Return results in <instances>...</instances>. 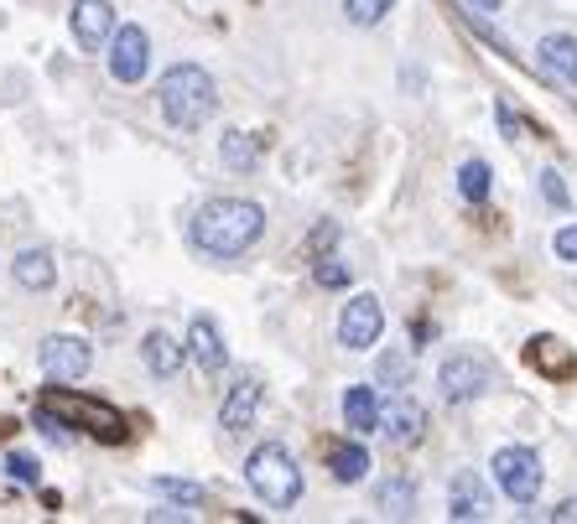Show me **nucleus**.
<instances>
[{
	"instance_id": "1",
	"label": "nucleus",
	"mask_w": 577,
	"mask_h": 524,
	"mask_svg": "<svg viewBox=\"0 0 577 524\" xmlns=\"http://www.w3.org/2000/svg\"><path fill=\"white\" fill-rule=\"evenodd\" d=\"M265 234V208L250 197H209L188 223V244L209 260H235Z\"/></svg>"
},
{
	"instance_id": "2",
	"label": "nucleus",
	"mask_w": 577,
	"mask_h": 524,
	"mask_svg": "<svg viewBox=\"0 0 577 524\" xmlns=\"http://www.w3.org/2000/svg\"><path fill=\"white\" fill-rule=\"evenodd\" d=\"M156 99H162V115H167L172 130H198V125L218 110L214 78L198 68V63H177V68L162 73V89H156Z\"/></svg>"
},
{
	"instance_id": "3",
	"label": "nucleus",
	"mask_w": 577,
	"mask_h": 524,
	"mask_svg": "<svg viewBox=\"0 0 577 524\" xmlns=\"http://www.w3.org/2000/svg\"><path fill=\"white\" fill-rule=\"evenodd\" d=\"M244 483H250V494H255L265 509H291V503L302 499V468H297V457H291L281 442H265V447L250 452Z\"/></svg>"
},
{
	"instance_id": "4",
	"label": "nucleus",
	"mask_w": 577,
	"mask_h": 524,
	"mask_svg": "<svg viewBox=\"0 0 577 524\" xmlns=\"http://www.w3.org/2000/svg\"><path fill=\"white\" fill-rule=\"evenodd\" d=\"M437 380H442V395L453 406H468V400H479L484 389L494 384V358L484 354V348H453V354L442 358Z\"/></svg>"
},
{
	"instance_id": "5",
	"label": "nucleus",
	"mask_w": 577,
	"mask_h": 524,
	"mask_svg": "<svg viewBox=\"0 0 577 524\" xmlns=\"http://www.w3.org/2000/svg\"><path fill=\"white\" fill-rule=\"evenodd\" d=\"M42 406H48L52 416H63V426H84L89 436H99V442H121L125 436L121 410L99 406V400H84V395H68V389H48Z\"/></svg>"
},
{
	"instance_id": "6",
	"label": "nucleus",
	"mask_w": 577,
	"mask_h": 524,
	"mask_svg": "<svg viewBox=\"0 0 577 524\" xmlns=\"http://www.w3.org/2000/svg\"><path fill=\"white\" fill-rule=\"evenodd\" d=\"M380 337H385L380 296H369V291L349 296V302H343V317H338V343H343L349 354H364V348H375Z\"/></svg>"
},
{
	"instance_id": "7",
	"label": "nucleus",
	"mask_w": 577,
	"mask_h": 524,
	"mask_svg": "<svg viewBox=\"0 0 577 524\" xmlns=\"http://www.w3.org/2000/svg\"><path fill=\"white\" fill-rule=\"evenodd\" d=\"M489 468H494V483L505 488V499L536 503V494H541V457L530 447H500Z\"/></svg>"
},
{
	"instance_id": "8",
	"label": "nucleus",
	"mask_w": 577,
	"mask_h": 524,
	"mask_svg": "<svg viewBox=\"0 0 577 524\" xmlns=\"http://www.w3.org/2000/svg\"><path fill=\"white\" fill-rule=\"evenodd\" d=\"M89 369H95V348H89V337L52 333L48 343H42V374H48V380L78 384Z\"/></svg>"
},
{
	"instance_id": "9",
	"label": "nucleus",
	"mask_w": 577,
	"mask_h": 524,
	"mask_svg": "<svg viewBox=\"0 0 577 524\" xmlns=\"http://www.w3.org/2000/svg\"><path fill=\"white\" fill-rule=\"evenodd\" d=\"M151 68V37L141 26H115L110 37V78L115 84H141Z\"/></svg>"
},
{
	"instance_id": "10",
	"label": "nucleus",
	"mask_w": 577,
	"mask_h": 524,
	"mask_svg": "<svg viewBox=\"0 0 577 524\" xmlns=\"http://www.w3.org/2000/svg\"><path fill=\"white\" fill-rule=\"evenodd\" d=\"M68 26L84 52L110 48V37H115V5H110V0H73Z\"/></svg>"
},
{
	"instance_id": "11",
	"label": "nucleus",
	"mask_w": 577,
	"mask_h": 524,
	"mask_svg": "<svg viewBox=\"0 0 577 524\" xmlns=\"http://www.w3.org/2000/svg\"><path fill=\"white\" fill-rule=\"evenodd\" d=\"M188 358L203 369V374H218V369L229 363V348H224V337H218L214 317H203V311L188 322Z\"/></svg>"
},
{
	"instance_id": "12",
	"label": "nucleus",
	"mask_w": 577,
	"mask_h": 524,
	"mask_svg": "<svg viewBox=\"0 0 577 524\" xmlns=\"http://www.w3.org/2000/svg\"><path fill=\"white\" fill-rule=\"evenodd\" d=\"M183 354H188V343H177L172 333H146L141 337V358H146V369L156 374V380H172V374H183Z\"/></svg>"
},
{
	"instance_id": "13",
	"label": "nucleus",
	"mask_w": 577,
	"mask_h": 524,
	"mask_svg": "<svg viewBox=\"0 0 577 524\" xmlns=\"http://www.w3.org/2000/svg\"><path fill=\"white\" fill-rule=\"evenodd\" d=\"M261 380L255 374H244L235 389H229V400H224V410H218V426L224 431H244L250 421H255V410H261Z\"/></svg>"
},
{
	"instance_id": "14",
	"label": "nucleus",
	"mask_w": 577,
	"mask_h": 524,
	"mask_svg": "<svg viewBox=\"0 0 577 524\" xmlns=\"http://www.w3.org/2000/svg\"><path fill=\"white\" fill-rule=\"evenodd\" d=\"M448 514L453 520H489V494H484L479 473H457L448 488Z\"/></svg>"
},
{
	"instance_id": "15",
	"label": "nucleus",
	"mask_w": 577,
	"mask_h": 524,
	"mask_svg": "<svg viewBox=\"0 0 577 524\" xmlns=\"http://www.w3.org/2000/svg\"><path fill=\"white\" fill-rule=\"evenodd\" d=\"M380 426H385V436H390L396 447H411V442H422V431H427V410L416 406V400H406V395H401L396 406L385 410Z\"/></svg>"
},
{
	"instance_id": "16",
	"label": "nucleus",
	"mask_w": 577,
	"mask_h": 524,
	"mask_svg": "<svg viewBox=\"0 0 577 524\" xmlns=\"http://www.w3.org/2000/svg\"><path fill=\"white\" fill-rule=\"evenodd\" d=\"M343 421H349V431H354V436L380 431L385 410H380V400H375V389H369V384H354V389L343 395Z\"/></svg>"
},
{
	"instance_id": "17",
	"label": "nucleus",
	"mask_w": 577,
	"mask_h": 524,
	"mask_svg": "<svg viewBox=\"0 0 577 524\" xmlns=\"http://www.w3.org/2000/svg\"><path fill=\"white\" fill-rule=\"evenodd\" d=\"M11 270H16V286L22 291H52V281H58V260L48 250H22Z\"/></svg>"
},
{
	"instance_id": "18",
	"label": "nucleus",
	"mask_w": 577,
	"mask_h": 524,
	"mask_svg": "<svg viewBox=\"0 0 577 524\" xmlns=\"http://www.w3.org/2000/svg\"><path fill=\"white\" fill-rule=\"evenodd\" d=\"M536 57H541V63H547L556 78L577 84V37H562V31H552V37H541Z\"/></svg>"
},
{
	"instance_id": "19",
	"label": "nucleus",
	"mask_w": 577,
	"mask_h": 524,
	"mask_svg": "<svg viewBox=\"0 0 577 524\" xmlns=\"http://www.w3.org/2000/svg\"><path fill=\"white\" fill-rule=\"evenodd\" d=\"M218 162H224L229 171H255L261 145H255V136H244V130H229V136L218 141Z\"/></svg>"
},
{
	"instance_id": "20",
	"label": "nucleus",
	"mask_w": 577,
	"mask_h": 524,
	"mask_svg": "<svg viewBox=\"0 0 577 524\" xmlns=\"http://www.w3.org/2000/svg\"><path fill=\"white\" fill-rule=\"evenodd\" d=\"M328 468H334L338 483H360V477H369V452H364L360 442L328 447Z\"/></svg>"
},
{
	"instance_id": "21",
	"label": "nucleus",
	"mask_w": 577,
	"mask_h": 524,
	"mask_svg": "<svg viewBox=\"0 0 577 524\" xmlns=\"http://www.w3.org/2000/svg\"><path fill=\"white\" fill-rule=\"evenodd\" d=\"M526 358L536 363V369H552V374H562V369H573V354L562 348V337H536L526 348Z\"/></svg>"
},
{
	"instance_id": "22",
	"label": "nucleus",
	"mask_w": 577,
	"mask_h": 524,
	"mask_svg": "<svg viewBox=\"0 0 577 524\" xmlns=\"http://www.w3.org/2000/svg\"><path fill=\"white\" fill-rule=\"evenodd\" d=\"M380 509L390 514V520H406L411 509H416V488H411L406 477H401V483H385V488H380Z\"/></svg>"
},
{
	"instance_id": "23",
	"label": "nucleus",
	"mask_w": 577,
	"mask_h": 524,
	"mask_svg": "<svg viewBox=\"0 0 577 524\" xmlns=\"http://www.w3.org/2000/svg\"><path fill=\"white\" fill-rule=\"evenodd\" d=\"M489 188H494V182H489V167H484V162H463V171H457V192H463L468 203H484Z\"/></svg>"
},
{
	"instance_id": "24",
	"label": "nucleus",
	"mask_w": 577,
	"mask_h": 524,
	"mask_svg": "<svg viewBox=\"0 0 577 524\" xmlns=\"http://www.w3.org/2000/svg\"><path fill=\"white\" fill-rule=\"evenodd\" d=\"M396 0H343V11H349V22L354 26H375L385 22V11H390Z\"/></svg>"
},
{
	"instance_id": "25",
	"label": "nucleus",
	"mask_w": 577,
	"mask_h": 524,
	"mask_svg": "<svg viewBox=\"0 0 577 524\" xmlns=\"http://www.w3.org/2000/svg\"><path fill=\"white\" fill-rule=\"evenodd\" d=\"M375 374H380V384H390V389H396V384H406V374H411V354H401V348H396V354H380Z\"/></svg>"
},
{
	"instance_id": "26",
	"label": "nucleus",
	"mask_w": 577,
	"mask_h": 524,
	"mask_svg": "<svg viewBox=\"0 0 577 524\" xmlns=\"http://www.w3.org/2000/svg\"><path fill=\"white\" fill-rule=\"evenodd\" d=\"M156 494H167L177 503H203V488L198 483H183V477H156Z\"/></svg>"
},
{
	"instance_id": "27",
	"label": "nucleus",
	"mask_w": 577,
	"mask_h": 524,
	"mask_svg": "<svg viewBox=\"0 0 577 524\" xmlns=\"http://www.w3.org/2000/svg\"><path fill=\"white\" fill-rule=\"evenodd\" d=\"M5 468H11V477H16V483H26V488H37V483H42V468H37V457L11 452V457H5Z\"/></svg>"
},
{
	"instance_id": "28",
	"label": "nucleus",
	"mask_w": 577,
	"mask_h": 524,
	"mask_svg": "<svg viewBox=\"0 0 577 524\" xmlns=\"http://www.w3.org/2000/svg\"><path fill=\"white\" fill-rule=\"evenodd\" d=\"M541 192H547L552 208H567V182H562L556 171H541Z\"/></svg>"
},
{
	"instance_id": "29",
	"label": "nucleus",
	"mask_w": 577,
	"mask_h": 524,
	"mask_svg": "<svg viewBox=\"0 0 577 524\" xmlns=\"http://www.w3.org/2000/svg\"><path fill=\"white\" fill-rule=\"evenodd\" d=\"M556 255H562V260L567 265H577V223H567V229H556Z\"/></svg>"
},
{
	"instance_id": "30",
	"label": "nucleus",
	"mask_w": 577,
	"mask_h": 524,
	"mask_svg": "<svg viewBox=\"0 0 577 524\" xmlns=\"http://www.w3.org/2000/svg\"><path fill=\"white\" fill-rule=\"evenodd\" d=\"M317 286H343V281H349V270H343V265H334V260H317Z\"/></svg>"
},
{
	"instance_id": "31",
	"label": "nucleus",
	"mask_w": 577,
	"mask_h": 524,
	"mask_svg": "<svg viewBox=\"0 0 577 524\" xmlns=\"http://www.w3.org/2000/svg\"><path fill=\"white\" fill-rule=\"evenodd\" d=\"M494 115H500V125H505L510 141H520V119H515V110H510V104H494Z\"/></svg>"
},
{
	"instance_id": "32",
	"label": "nucleus",
	"mask_w": 577,
	"mask_h": 524,
	"mask_svg": "<svg viewBox=\"0 0 577 524\" xmlns=\"http://www.w3.org/2000/svg\"><path fill=\"white\" fill-rule=\"evenodd\" d=\"M474 11H500V0H468Z\"/></svg>"
}]
</instances>
